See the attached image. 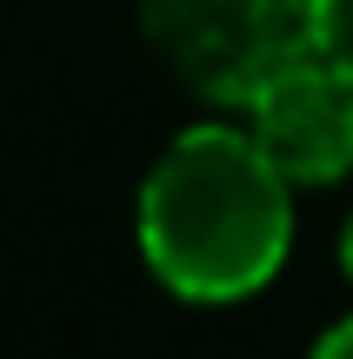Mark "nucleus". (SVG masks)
<instances>
[{"mask_svg": "<svg viewBox=\"0 0 353 359\" xmlns=\"http://www.w3.org/2000/svg\"><path fill=\"white\" fill-rule=\"evenodd\" d=\"M320 359H353V320H340V326L320 333Z\"/></svg>", "mask_w": 353, "mask_h": 359, "instance_id": "39448f33", "label": "nucleus"}, {"mask_svg": "<svg viewBox=\"0 0 353 359\" xmlns=\"http://www.w3.org/2000/svg\"><path fill=\"white\" fill-rule=\"evenodd\" d=\"M340 273L353 280V213H347V226H340Z\"/></svg>", "mask_w": 353, "mask_h": 359, "instance_id": "423d86ee", "label": "nucleus"}, {"mask_svg": "<svg viewBox=\"0 0 353 359\" xmlns=\"http://www.w3.org/2000/svg\"><path fill=\"white\" fill-rule=\"evenodd\" d=\"M247 133L293 187H333L353 173V74L327 53H300L247 100Z\"/></svg>", "mask_w": 353, "mask_h": 359, "instance_id": "7ed1b4c3", "label": "nucleus"}, {"mask_svg": "<svg viewBox=\"0 0 353 359\" xmlns=\"http://www.w3.org/2000/svg\"><path fill=\"white\" fill-rule=\"evenodd\" d=\"M140 253L187 306L253 299L293 253V180L247 127H187L140 180Z\"/></svg>", "mask_w": 353, "mask_h": 359, "instance_id": "f257e3e1", "label": "nucleus"}, {"mask_svg": "<svg viewBox=\"0 0 353 359\" xmlns=\"http://www.w3.org/2000/svg\"><path fill=\"white\" fill-rule=\"evenodd\" d=\"M314 47L353 74V0H314Z\"/></svg>", "mask_w": 353, "mask_h": 359, "instance_id": "20e7f679", "label": "nucleus"}, {"mask_svg": "<svg viewBox=\"0 0 353 359\" xmlns=\"http://www.w3.org/2000/svg\"><path fill=\"white\" fill-rule=\"evenodd\" d=\"M140 27L200 100L240 114L280 67L314 53V0H140Z\"/></svg>", "mask_w": 353, "mask_h": 359, "instance_id": "f03ea898", "label": "nucleus"}]
</instances>
